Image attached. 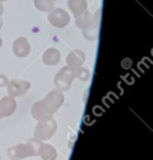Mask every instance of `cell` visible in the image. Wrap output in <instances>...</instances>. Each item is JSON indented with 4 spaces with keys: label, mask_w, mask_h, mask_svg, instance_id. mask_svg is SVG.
I'll use <instances>...</instances> for the list:
<instances>
[{
    "label": "cell",
    "mask_w": 153,
    "mask_h": 160,
    "mask_svg": "<svg viewBox=\"0 0 153 160\" xmlns=\"http://www.w3.org/2000/svg\"><path fill=\"white\" fill-rule=\"evenodd\" d=\"M73 74H74V78L82 80V81H87L89 79V76H90V71L87 68H84L83 65L78 66V68H74L73 69Z\"/></svg>",
    "instance_id": "obj_16"
},
{
    "label": "cell",
    "mask_w": 153,
    "mask_h": 160,
    "mask_svg": "<svg viewBox=\"0 0 153 160\" xmlns=\"http://www.w3.org/2000/svg\"><path fill=\"white\" fill-rule=\"evenodd\" d=\"M99 15H100V11H98L97 12V15H95V20H94V22L89 26V28H87V29H84L83 30V36L87 39V40H89V41H94V40H97V36H98V24H99V21H98V18H99Z\"/></svg>",
    "instance_id": "obj_12"
},
{
    "label": "cell",
    "mask_w": 153,
    "mask_h": 160,
    "mask_svg": "<svg viewBox=\"0 0 153 160\" xmlns=\"http://www.w3.org/2000/svg\"><path fill=\"white\" fill-rule=\"evenodd\" d=\"M4 1H6V0H0V2H4Z\"/></svg>",
    "instance_id": "obj_21"
},
{
    "label": "cell",
    "mask_w": 153,
    "mask_h": 160,
    "mask_svg": "<svg viewBox=\"0 0 153 160\" xmlns=\"http://www.w3.org/2000/svg\"><path fill=\"white\" fill-rule=\"evenodd\" d=\"M41 146V141L36 138L30 139L26 144H19L15 146H11L8 149V155L13 159H24L28 156H34L39 154V149Z\"/></svg>",
    "instance_id": "obj_2"
},
{
    "label": "cell",
    "mask_w": 153,
    "mask_h": 160,
    "mask_svg": "<svg viewBox=\"0 0 153 160\" xmlns=\"http://www.w3.org/2000/svg\"><path fill=\"white\" fill-rule=\"evenodd\" d=\"M3 25H4V21H3V20H1V19H0V29H1V28H3Z\"/></svg>",
    "instance_id": "obj_19"
},
{
    "label": "cell",
    "mask_w": 153,
    "mask_h": 160,
    "mask_svg": "<svg viewBox=\"0 0 153 160\" xmlns=\"http://www.w3.org/2000/svg\"><path fill=\"white\" fill-rule=\"evenodd\" d=\"M1 45H3V39H1V36H0V48H1Z\"/></svg>",
    "instance_id": "obj_20"
},
{
    "label": "cell",
    "mask_w": 153,
    "mask_h": 160,
    "mask_svg": "<svg viewBox=\"0 0 153 160\" xmlns=\"http://www.w3.org/2000/svg\"><path fill=\"white\" fill-rule=\"evenodd\" d=\"M16 109V101L11 96H4L0 99V118L11 115Z\"/></svg>",
    "instance_id": "obj_9"
},
{
    "label": "cell",
    "mask_w": 153,
    "mask_h": 160,
    "mask_svg": "<svg viewBox=\"0 0 153 160\" xmlns=\"http://www.w3.org/2000/svg\"><path fill=\"white\" fill-rule=\"evenodd\" d=\"M13 160H19V159H13Z\"/></svg>",
    "instance_id": "obj_22"
},
{
    "label": "cell",
    "mask_w": 153,
    "mask_h": 160,
    "mask_svg": "<svg viewBox=\"0 0 153 160\" xmlns=\"http://www.w3.org/2000/svg\"><path fill=\"white\" fill-rule=\"evenodd\" d=\"M64 102V95L59 90H53L46 94V96L34 104L31 108V115L36 120H43L50 118Z\"/></svg>",
    "instance_id": "obj_1"
},
{
    "label": "cell",
    "mask_w": 153,
    "mask_h": 160,
    "mask_svg": "<svg viewBox=\"0 0 153 160\" xmlns=\"http://www.w3.org/2000/svg\"><path fill=\"white\" fill-rule=\"evenodd\" d=\"M94 15L92 14V12H89L88 10H85V11H83L82 14H79L78 16H75V25L79 28V29H82V30H84V29H87V28H89L93 22H94Z\"/></svg>",
    "instance_id": "obj_11"
},
{
    "label": "cell",
    "mask_w": 153,
    "mask_h": 160,
    "mask_svg": "<svg viewBox=\"0 0 153 160\" xmlns=\"http://www.w3.org/2000/svg\"><path fill=\"white\" fill-rule=\"evenodd\" d=\"M84 61H85V54L80 49H75V50L70 51L68 54V56H66V64L71 69L82 66L84 64Z\"/></svg>",
    "instance_id": "obj_8"
},
{
    "label": "cell",
    "mask_w": 153,
    "mask_h": 160,
    "mask_svg": "<svg viewBox=\"0 0 153 160\" xmlns=\"http://www.w3.org/2000/svg\"><path fill=\"white\" fill-rule=\"evenodd\" d=\"M8 81H9V79L6 78V75H3V74H0V88H3V86H6Z\"/></svg>",
    "instance_id": "obj_17"
},
{
    "label": "cell",
    "mask_w": 153,
    "mask_h": 160,
    "mask_svg": "<svg viewBox=\"0 0 153 160\" xmlns=\"http://www.w3.org/2000/svg\"><path fill=\"white\" fill-rule=\"evenodd\" d=\"M38 155H40L43 160H55L56 159V150L50 144H41Z\"/></svg>",
    "instance_id": "obj_13"
},
{
    "label": "cell",
    "mask_w": 153,
    "mask_h": 160,
    "mask_svg": "<svg viewBox=\"0 0 153 160\" xmlns=\"http://www.w3.org/2000/svg\"><path fill=\"white\" fill-rule=\"evenodd\" d=\"M41 60L45 65H49V66L58 65L60 62V52L55 48H49L44 51V54L41 56Z\"/></svg>",
    "instance_id": "obj_10"
},
{
    "label": "cell",
    "mask_w": 153,
    "mask_h": 160,
    "mask_svg": "<svg viewBox=\"0 0 153 160\" xmlns=\"http://www.w3.org/2000/svg\"><path fill=\"white\" fill-rule=\"evenodd\" d=\"M34 5L39 11L50 12L54 9V0H34Z\"/></svg>",
    "instance_id": "obj_15"
},
{
    "label": "cell",
    "mask_w": 153,
    "mask_h": 160,
    "mask_svg": "<svg viewBox=\"0 0 153 160\" xmlns=\"http://www.w3.org/2000/svg\"><path fill=\"white\" fill-rule=\"evenodd\" d=\"M56 131V121L53 119V116L39 120V122L35 126L34 136L39 140H46L51 138Z\"/></svg>",
    "instance_id": "obj_3"
},
{
    "label": "cell",
    "mask_w": 153,
    "mask_h": 160,
    "mask_svg": "<svg viewBox=\"0 0 153 160\" xmlns=\"http://www.w3.org/2000/svg\"><path fill=\"white\" fill-rule=\"evenodd\" d=\"M73 79H74V74H73V69L69 68L68 65L64 66L63 69H60L55 78H54V85L55 88L59 90V91H65V90H69V88L71 86V82H73Z\"/></svg>",
    "instance_id": "obj_4"
},
{
    "label": "cell",
    "mask_w": 153,
    "mask_h": 160,
    "mask_svg": "<svg viewBox=\"0 0 153 160\" xmlns=\"http://www.w3.org/2000/svg\"><path fill=\"white\" fill-rule=\"evenodd\" d=\"M87 6H88L87 0H68V8H69V10H71L73 15H75V16H78L83 11H85Z\"/></svg>",
    "instance_id": "obj_14"
},
{
    "label": "cell",
    "mask_w": 153,
    "mask_h": 160,
    "mask_svg": "<svg viewBox=\"0 0 153 160\" xmlns=\"http://www.w3.org/2000/svg\"><path fill=\"white\" fill-rule=\"evenodd\" d=\"M0 160H1V159H0Z\"/></svg>",
    "instance_id": "obj_23"
},
{
    "label": "cell",
    "mask_w": 153,
    "mask_h": 160,
    "mask_svg": "<svg viewBox=\"0 0 153 160\" xmlns=\"http://www.w3.org/2000/svg\"><path fill=\"white\" fill-rule=\"evenodd\" d=\"M3 12H4V5H3V2H0V16L3 15Z\"/></svg>",
    "instance_id": "obj_18"
},
{
    "label": "cell",
    "mask_w": 153,
    "mask_h": 160,
    "mask_svg": "<svg viewBox=\"0 0 153 160\" xmlns=\"http://www.w3.org/2000/svg\"><path fill=\"white\" fill-rule=\"evenodd\" d=\"M48 21L50 22V25L60 29V28H64V26H66L69 24L70 16H69V14L65 10H63L60 8H56V9H53L49 12Z\"/></svg>",
    "instance_id": "obj_5"
},
{
    "label": "cell",
    "mask_w": 153,
    "mask_h": 160,
    "mask_svg": "<svg viewBox=\"0 0 153 160\" xmlns=\"http://www.w3.org/2000/svg\"><path fill=\"white\" fill-rule=\"evenodd\" d=\"M8 88V94L11 98H16V96H23L28 92V90L30 89V82L26 80H9L6 84Z\"/></svg>",
    "instance_id": "obj_6"
},
{
    "label": "cell",
    "mask_w": 153,
    "mask_h": 160,
    "mask_svg": "<svg viewBox=\"0 0 153 160\" xmlns=\"http://www.w3.org/2000/svg\"><path fill=\"white\" fill-rule=\"evenodd\" d=\"M13 51H14L15 56H18V58L28 56L29 52H30V44H29L28 39L24 38V36H19L16 40H14V42H13Z\"/></svg>",
    "instance_id": "obj_7"
}]
</instances>
